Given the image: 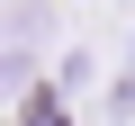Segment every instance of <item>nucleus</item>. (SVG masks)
<instances>
[{
  "label": "nucleus",
  "mask_w": 135,
  "mask_h": 126,
  "mask_svg": "<svg viewBox=\"0 0 135 126\" xmlns=\"http://www.w3.org/2000/svg\"><path fill=\"white\" fill-rule=\"evenodd\" d=\"M36 54H45V9H0V99H9L27 72H36Z\"/></svg>",
  "instance_id": "f257e3e1"
}]
</instances>
